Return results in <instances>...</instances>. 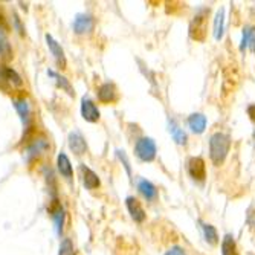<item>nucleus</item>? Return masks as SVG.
Returning a JSON list of instances; mask_svg holds the SVG:
<instances>
[{
	"mask_svg": "<svg viewBox=\"0 0 255 255\" xmlns=\"http://www.w3.org/2000/svg\"><path fill=\"white\" fill-rule=\"evenodd\" d=\"M231 147V137L225 133H214L210 139V156L216 165L223 164Z\"/></svg>",
	"mask_w": 255,
	"mask_h": 255,
	"instance_id": "nucleus-1",
	"label": "nucleus"
},
{
	"mask_svg": "<svg viewBox=\"0 0 255 255\" xmlns=\"http://www.w3.org/2000/svg\"><path fill=\"white\" fill-rule=\"evenodd\" d=\"M249 44L251 51H255V29H245L243 32V44L242 48H245V46Z\"/></svg>",
	"mask_w": 255,
	"mask_h": 255,
	"instance_id": "nucleus-24",
	"label": "nucleus"
},
{
	"mask_svg": "<svg viewBox=\"0 0 255 255\" xmlns=\"http://www.w3.org/2000/svg\"><path fill=\"white\" fill-rule=\"evenodd\" d=\"M58 255H77L75 252V248L72 245V242L69 239H64L61 246H60V254Z\"/></svg>",
	"mask_w": 255,
	"mask_h": 255,
	"instance_id": "nucleus-26",
	"label": "nucleus"
},
{
	"mask_svg": "<svg viewBox=\"0 0 255 255\" xmlns=\"http://www.w3.org/2000/svg\"><path fill=\"white\" fill-rule=\"evenodd\" d=\"M208 15H210V9H200L194 18L190 23V37L196 41H203L206 38L208 31Z\"/></svg>",
	"mask_w": 255,
	"mask_h": 255,
	"instance_id": "nucleus-2",
	"label": "nucleus"
},
{
	"mask_svg": "<svg viewBox=\"0 0 255 255\" xmlns=\"http://www.w3.org/2000/svg\"><path fill=\"white\" fill-rule=\"evenodd\" d=\"M98 100L101 103H115L118 100V92H117V87L112 83H104L100 86L98 89Z\"/></svg>",
	"mask_w": 255,
	"mask_h": 255,
	"instance_id": "nucleus-10",
	"label": "nucleus"
},
{
	"mask_svg": "<svg viewBox=\"0 0 255 255\" xmlns=\"http://www.w3.org/2000/svg\"><path fill=\"white\" fill-rule=\"evenodd\" d=\"M223 21H225V11L220 9V11H217L216 20H214V37L217 40L222 38V35H223Z\"/></svg>",
	"mask_w": 255,
	"mask_h": 255,
	"instance_id": "nucleus-20",
	"label": "nucleus"
},
{
	"mask_svg": "<svg viewBox=\"0 0 255 255\" xmlns=\"http://www.w3.org/2000/svg\"><path fill=\"white\" fill-rule=\"evenodd\" d=\"M81 115L89 123H97L100 120V110H98L97 104L87 98H83V101H81Z\"/></svg>",
	"mask_w": 255,
	"mask_h": 255,
	"instance_id": "nucleus-7",
	"label": "nucleus"
},
{
	"mask_svg": "<svg viewBox=\"0 0 255 255\" xmlns=\"http://www.w3.org/2000/svg\"><path fill=\"white\" fill-rule=\"evenodd\" d=\"M222 255H239L236 240L231 234L225 236V239L222 242Z\"/></svg>",
	"mask_w": 255,
	"mask_h": 255,
	"instance_id": "nucleus-19",
	"label": "nucleus"
},
{
	"mask_svg": "<svg viewBox=\"0 0 255 255\" xmlns=\"http://www.w3.org/2000/svg\"><path fill=\"white\" fill-rule=\"evenodd\" d=\"M188 126L194 133H203L206 128V118L202 113H194L188 118Z\"/></svg>",
	"mask_w": 255,
	"mask_h": 255,
	"instance_id": "nucleus-17",
	"label": "nucleus"
},
{
	"mask_svg": "<svg viewBox=\"0 0 255 255\" xmlns=\"http://www.w3.org/2000/svg\"><path fill=\"white\" fill-rule=\"evenodd\" d=\"M69 147H71V150H72L75 154H78V156L84 154L86 150H87V145H86L84 137H83L80 133H77V131L69 134Z\"/></svg>",
	"mask_w": 255,
	"mask_h": 255,
	"instance_id": "nucleus-13",
	"label": "nucleus"
},
{
	"mask_svg": "<svg viewBox=\"0 0 255 255\" xmlns=\"http://www.w3.org/2000/svg\"><path fill=\"white\" fill-rule=\"evenodd\" d=\"M48 74L51 75V77H54L55 78V81L58 83V86L61 87V89H64L66 92L71 97H74V89H72V86H71V83H69L64 77H60L58 74H55V72H52V71H48Z\"/></svg>",
	"mask_w": 255,
	"mask_h": 255,
	"instance_id": "nucleus-21",
	"label": "nucleus"
},
{
	"mask_svg": "<svg viewBox=\"0 0 255 255\" xmlns=\"http://www.w3.org/2000/svg\"><path fill=\"white\" fill-rule=\"evenodd\" d=\"M248 115L251 117V120L255 123V106H249V109H248Z\"/></svg>",
	"mask_w": 255,
	"mask_h": 255,
	"instance_id": "nucleus-28",
	"label": "nucleus"
},
{
	"mask_svg": "<svg viewBox=\"0 0 255 255\" xmlns=\"http://www.w3.org/2000/svg\"><path fill=\"white\" fill-rule=\"evenodd\" d=\"M46 43H48V48L51 51V54L54 55L57 64L61 67V69H66V57H64V51L63 48L58 44V41L52 37V35H46Z\"/></svg>",
	"mask_w": 255,
	"mask_h": 255,
	"instance_id": "nucleus-5",
	"label": "nucleus"
},
{
	"mask_svg": "<svg viewBox=\"0 0 255 255\" xmlns=\"http://www.w3.org/2000/svg\"><path fill=\"white\" fill-rule=\"evenodd\" d=\"M57 165H58V170L61 173L63 177L66 179H71L72 174H74V170H72V164H71V159L67 157L66 153H60L58 157H57Z\"/></svg>",
	"mask_w": 255,
	"mask_h": 255,
	"instance_id": "nucleus-14",
	"label": "nucleus"
},
{
	"mask_svg": "<svg viewBox=\"0 0 255 255\" xmlns=\"http://www.w3.org/2000/svg\"><path fill=\"white\" fill-rule=\"evenodd\" d=\"M95 26V20L90 14H78L74 20V31L77 34H86L90 32Z\"/></svg>",
	"mask_w": 255,
	"mask_h": 255,
	"instance_id": "nucleus-4",
	"label": "nucleus"
},
{
	"mask_svg": "<svg viewBox=\"0 0 255 255\" xmlns=\"http://www.w3.org/2000/svg\"><path fill=\"white\" fill-rule=\"evenodd\" d=\"M51 213V217L55 223V229H57V233L61 234V231H63V223H64V211H63V208L61 205L57 203V200H54V205L52 208L49 210Z\"/></svg>",
	"mask_w": 255,
	"mask_h": 255,
	"instance_id": "nucleus-16",
	"label": "nucleus"
},
{
	"mask_svg": "<svg viewBox=\"0 0 255 255\" xmlns=\"http://www.w3.org/2000/svg\"><path fill=\"white\" fill-rule=\"evenodd\" d=\"M170 131H171V134H173V137H174V141H176L177 144H185V142H187V134H185L176 124H171Z\"/></svg>",
	"mask_w": 255,
	"mask_h": 255,
	"instance_id": "nucleus-25",
	"label": "nucleus"
},
{
	"mask_svg": "<svg viewBox=\"0 0 255 255\" xmlns=\"http://www.w3.org/2000/svg\"><path fill=\"white\" fill-rule=\"evenodd\" d=\"M137 188H139V191H141V194L147 200H154L157 197L156 187H154L151 182H148V180H141V182H139V185H137Z\"/></svg>",
	"mask_w": 255,
	"mask_h": 255,
	"instance_id": "nucleus-18",
	"label": "nucleus"
},
{
	"mask_svg": "<svg viewBox=\"0 0 255 255\" xmlns=\"http://www.w3.org/2000/svg\"><path fill=\"white\" fill-rule=\"evenodd\" d=\"M0 78H2V81L11 84L12 87H20V86H23L21 77L14 71L12 67H8V66H0Z\"/></svg>",
	"mask_w": 255,
	"mask_h": 255,
	"instance_id": "nucleus-11",
	"label": "nucleus"
},
{
	"mask_svg": "<svg viewBox=\"0 0 255 255\" xmlns=\"http://www.w3.org/2000/svg\"><path fill=\"white\" fill-rule=\"evenodd\" d=\"M165 255H187V254H185V251L182 248H173Z\"/></svg>",
	"mask_w": 255,
	"mask_h": 255,
	"instance_id": "nucleus-27",
	"label": "nucleus"
},
{
	"mask_svg": "<svg viewBox=\"0 0 255 255\" xmlns=\"http://www.w3.org/2000/svg\"><path fill=\"white\" fill-rule=\"evenodd\" d=\"M136 154L144 162H151L156 157V144L150 137H142L136 142Z\"/></svg>",
	"mask_w": 255,
	"mask_h": 255,
	"instance_id": "nucleus-3",
	"label": "nucleus"
},
{
	"mask_svg": "<svg viewBox=\"0 0 255 255\" xmlns=\"http://www.w3.org/2000/svg\"><path fill=\"white\" fill-rule=\"evenodd\" d=\"M203 234H205V239L208 243L211 245H216L219 242V236H217V231L214 226L211 225H203Z\"/></svg>",
	"mask_w": 255,
	"mask_h": 255,
	"instance_id": "nucleus-22",
	"label": "nucleus"
},
{
	"mask_svg": "<svg viewBox=\"0 0 255 255\" xmlns=\"http://www.w3.org/2000/svg\"><path fill=\"white\" fill-rule=\"evenodd\" d=\"M188 173L196 180H203L206 177V165L202 157H191L188 160Z\"/></svg>",
	"mask_w": 255,
	"mask_h": 255,
	"instance_id": "nucleus-6",
	"label": "nucleus"
},
{
	"mask_svg": "<svg viewBox=\"0 0 255 255\" xmlns=\"http://www.w3.org/2000/svg\"><path fill=\"white\" fill-rule=\"evenodd\" d=\"M14 107H15L17 113L20 115L21 123L25 124L26 128H29V126H31V107H29L28 101L25 98H15Z\"/></svg>",
	"mask_w": 255,
	"mask_h": 255,
	"instance_id": "nucleus-9",
	"label": "nucleus"
},
{
	"mask_svg": "<svg viewBox=\"0 0 255 255\" xmlns=\"http://www.w3.org/2000/svg\"><path fill=\"white\" fill-rule=\"evenodd\" d=\"M254 139H255V133H254Z\"/></svg>",
	"mask_w": 255,
	"mask_h": 255,
	"instance_id": "nucleus-29",
	"label": "nucleus"
},
{
	"mask_svg": "<svg viewBox=\"0 0 255 255\" xmlns=\"http://www.w3.org/2000/svg\"><path fill=\"white\" fill-rule=\"evenodd\" d=\"M81 173H83V182L86 185V188L95 190V188L100 187V179H98V176H97L95 171H92L86 165H81Z\"/></svg>",
	"mask_w": 255,
	"mask_h": 255,
	"instance_id": "nucleus-15",
	"label": "nucleus"
},
{
	"mask_svg": "<svg viewBox=\"0 0 255 255\" xmlns=\"http://www.w3.org/2000/svg\"><path fill=\"white\" fill-rule=\"evenodd\" d=\"M126 205H127V210L131 216V219L137 223H141L145 220V211H144V208L141 205V202H139L137 199L134 197H127L126 200Z\"/></svg>",
	"mask_w": 255,
	"mask_h": 255,
	"instance_id": "nucleus-8",
	"label": "nucleus"
},
{
	"mask_svg": "<svg viewBox=\"0 0 255 255\" xmlns=\"http://www.w3.org/2000/svg\"><path fill=\"white\" fill-rule=\"evenodd\" d=\"M11 55H12L11 46H9L8 40L2 35V32H0V57H2L3 60H9Z\"/></svg>",
	"mask_w": 255,
	"mask_h": 255,
	"instance_id": "nucleus-23",
	"label": "nucleus"
},
{
	"mask_svg": "<svg viewBox=\"0 0 255 255\" xmlns=\"http://www.w3.org/2000/svg\"><path fill=\"white\" fill-rule=\"evenodd\" d=\"M49 148V144L46 139H37V141H34L28 150H26V159L31 160V159H37L38 156H41L46 150Z\"/></svg>",
	"mask_w": 255,
	"mask_h": 255,
	"instance_id": "nucleus-12",
	"label": "nucleus"
}]
</instances>
